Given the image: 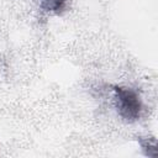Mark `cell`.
Returning a JSON list of instances; mask_svg holds the SVG:
<instances>
[{
  "mask_svg": "<svg viewBox=\"0 0 158 158\" xmlns=\"http://www.w3.org/2000/svg\"><path fill=\"white\" fill-rule=\"evenodd\" d=\"M114 100L117 114L126 122H135L142 112V101L137 91L131 88L114 85Z\"/></svg>",
  "mask_w": 158,
  "mask_h": 158,
  "instance_id": "cell-1",
  "label": "cell"
},
{
  "mask_svg": "<svg viewBox=\"0 0 158 158\" xmlns=\"http://www.w3.org/2000/svg\"><path fill=\"white\" fill-rule=\"evenodd\" d=\"M68 0H41V9L48 14L60 15L67 7Z\"/></svg>",
  "mask_w": 158,
  "mask_h": 158,
  "instance_id": "cell-2",
  "label": "cell"
},
{
  "mask_svg": "<svg viewBox=\"0 0 158 158\" xmlns=\"http://www.w3.org/2000/svg\"><path fill=\"white\" fill-rule=\"evenodd\" d=\"M143 154L147 157L156 158L157 157V142L154 137H138L137 138Z\"/></svg>",
  "mask_w": 158,
  "mask_h": 158,
  "instance_id": "cell-3",
  "label": "cell"
}]
</instances>
